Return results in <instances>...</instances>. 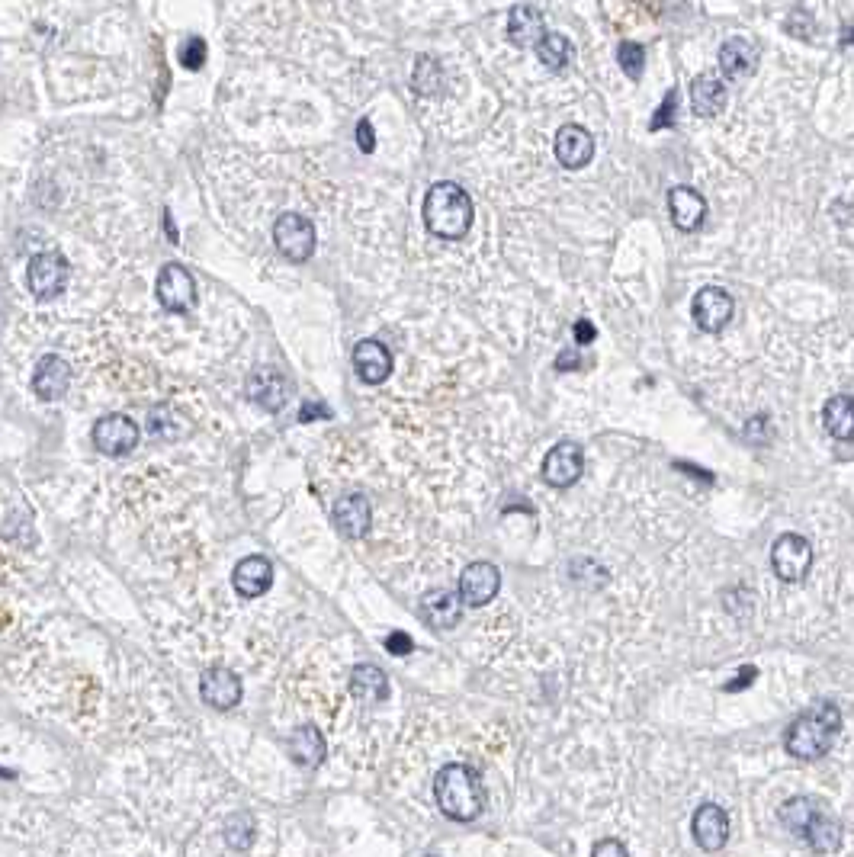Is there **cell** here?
<instances>
[{"mask_svg":"<svg viewBox=\"0 0 854 857\" xmlns=\"http://www.w3.org/2000/svg\"><path fill=\"white\" fill-rule=\"evenodd\" d=\"M370 501L363 495H344L338 504H334V527H338L347 540H360L366 530H370Z\"/></svg>","mask_w":854,"mask_h":857,"instance_id":"22","label":"cell"},{"mask_svg":"<svg viewBox=\"0 0 854 857\" xmlns=\"http://www.w3.org/2000/svg\"><path fill=\"white\" fill-rule=\"evenodd\" d=\"M758 65V52L749 39H726L720 49V68L726 78H745L749 71H755Z\"/></svg>","mask_w":854,"mask_h":857,"instance_id":"27","label":"cell"},{"mask_svg":"<svg viewBox=\"0 0 854 857\" xmlns=\"http://www.w3.org/2000/svg\"><path fill=\"white\" fill-rule=\"evenodd\" d=\"M273 244H277V251L286 260L302 264V260H309L315 251V225L305 216H299V212H283V216L273 222Z\"/></svg>","mask_w":854,"mask_h":857,"instance_id":"5","label":"cell"},{"mask_svg":"<svg viewBox=\"0 0 854 857\" xmlns=\"http://www.w3.org/2000/svg\"><path fill=\"white\" fill-rule=\"evenodd\" d=\"M180 65L183 68H190V71H200L203 65H206V42L203 39H187L183 42V49H180Z\"/></svg>","mask_w":854,"mask_h":857,"instance_id":"33","label":"cell"},{"mask_svg":"<svg viewBox=\"0 0 854 857\" xmlns=\"http://www.w3.org/2000/svg\"><path fill=\"white\" fill-rule=\"evenodd\" d=\"M537 55H540V61H543L546 68L559 71V68H566V65H569V58H572V45H569V39H566V36H559V33H546V39L537 45Z\"/></svg>","mask_w":854,"mask_h":857,"instance_id":"29","label":"cell"},{"mask_svg":"<svg viewBox=\"0 0 854 857\" xmlns=\"http://www.w3.org/2000/svg\"><path fill=\"white\" fill-rule=\"evenodd\" d=\"M617 61H620V68H623V74H627V78L639 81V74H643V65H646V52H643V45H636V42H620Z\"/></svg>","mask_w":854,"mask_h":857,"instance_id":"31","label":"cell"},{"mask_svg":"<svg viewBox=\"0 0 854 857\" xmlns=\"http://www.w3.org/2000/svg\"><path fill=\"white\" fill-rule=\"evenodd\" d=\"M68 283V260L55 251H42L29 260L26 286L36 299H55Z\"/></svg>","mask_w":854,"mask_h":857,"instance_id":"7","label":"cell"},{"mask_svg":"<svg viewBox=\"0 0 854 857\" xmlns=\"http://www.w3.org/2000/svg\"><path fill=\"white\" fill-rule=\"evenodd\" d=\"M675 119H678V90H668L662 106H659V113L652 116V129L659 132V129L675 126Z\"/></svg>","mask_w":854,"mask_h":857,"instance_id":"34","label":"cell"},{"mask_svg":"<svg viewBox=\"0 0 854 857\" xmlns=\"http://www.w3.org/2000/svg\"><path fill=\"white\" fill-rule=\"evenodd\" d=\"M842 45H854V29H845V33H842Z\"/></svg>","mask_w":854,"mask_h":857,"instance_id":"42","label":"cell"},{"mask_svg":"<svg viewBox=\"0 0 854 857\" xmlns=\"http://www.w3.org/2000/svg\"><path fill=\"white\" fill-rule=\"evenodd\" d=\"M248 399L267 411H280L289 402V382L273 366H261L248 376Z\"/></svg>","mask_w":854,"mask_h":857,"instance_id":"13","label":"cell"},{"mask_svg":"<svg viewBox=\"0 0 854 857\" xmlns=\"http://www.w3.org/2000/svg\"><path fill=\"white\" fill-rule=\"evenodd\" d=\"M691 103L697 116H720L726 106V84L716 74H697L691 81Z\"/></svg>","mask_w":854,"mask_h":857,"instance_id":"24","label":"cell"},{"mask_svg":"<svg viewBox=\"0 0 854 857\" xmlns=\"http://www.w3.org/2000/svg\"><path fill=\"white\" fill-rule=\"evenodd\" d=\"M434 797H437L440 813L456 819V822L479 819L482 806H485V793H482L479 777L472 768H466V764H447V768L437 771Z\"/></svg>","mask_w":854,"mask_h":857,"instance_id":"3","label":"cell"},{"mask_svg":"<svg viewBox=\"0 0 854 857\" xmlns=\"http://www.w3.org/2000/svg\"><path fill=\"white\" fill-rule=\"evenodd\" d=\"M781 822L787 829L810 841V848L819 854H832L842 845V825L822 806L816 797H793L781 806Z\"/></svg>","mask_w":854,"mask_h":857,"instance_id":"2","label":"cell"},{"mask_svg":"<svg viewBox=\"0 0 854 857\" xmlns=\"http://www.w3.org/2000/svg\"><path fill=\"white\" fill-rule=\"evenodd\" d=\"M155 296L161 302V309H167V312H174V315L190 312L196 305V283L190 277V270L180 267V264H167L158 273Z\"/></svg>","mask_w":854,"mask_h":857,"instance_id":"8","label":"cell"},{"mask_svg":"<svg viewBox=\"0 0 854 857\" xmlns=\"http://www.w3.org/2000/svg\"><path fill=\"white\" fill-rule=\"evenodd\" d=\"M556 366H559V370H578V366H582V363H578V354H575V350H562L559 360H556Z\"/></svg>","mask_w":854,"mask_h":857,"instance_id":"40","label":"cell"},{"mask_svg":"<svg viewBox=\"0 0 854 857\" xmlns=\"http://www.w3.org/2000/svg\"><path fill=\"white\" fill-rule=\"evenodd\" d=\"M200 694H203V700L209 703V707L232 710V707H238V703H241L244 687H241V678L235 675V671L209 668L203 675V681H200Z\"/></svg>","mask_w":854,"mask_h":857,"instance_id":"15","label":"cell"},{"mask_svg":"<svg viewBox=\"0 0 854 857\" xmlns=\"http://www.w3.org/2000/svg\"><path fill=\"white\" fill-rule=\"evenodd\" d=\"M498 588H501V575L492 562H472L460 575V598L469 607H485L488 601H495Z\"/></svg>","mask_w":854,"mask_h":857,"instance_id":"12","label":"cell"},{"mask_svg":"<svg viewBox=\"0 0 854 857\" xmlns=\"http://www.w3.org/2000/svg\"><path fill=\"white\" fill-rule=\"evenodd\" d=\"M668 212L681 232H697L707 219V200L691 187H675L668 193Z\"/></svg>","mask_w":854,"mask_h":857,"instance_id":"17","label":"cell"},{"mask_svg":"<svg viewBox=\"0 0 854 857\" xmlns=\"http://www.w3.org/2000/svg\"><path fill=\"white\" fill-rule=\"evenodd\" d=\"M463 598H460V591H431V594H424V601H421V614H424V620L431 623V626H440V630H453L456 623H460V617H463Z\"/></svg>","mask_w":854,"mask_h":857,"instance_id":"23","label":"cell"},{"mask_svg":"<svg viewBox=\"0 0 854 857\" xmlns=\"http://www.w3.org/2000/svg\"><path fill=\"white\" fill-rule=\"evenodd\" d=\"M299 418H302V421H312V418H325V408H322V405H305Z\"/></svg>","mask_w":854,"mask_h":857,"instance_id":"41","label":"cell"},{"mask_svg":"<svg viewBox=\"0 0 854 857\" xmlns=\"http://www.w3.org/2000/svg\"><path fill=\"white\" fill-rule=\"evenodd\" d=\"M508 39L517 45V49H537V45L546 39L543 13L530 4H517L508 13Z\"/></svg>","mask_w":854,"mask_h":857,"instance_id":"18","label":"cell"},{"mask_svg":"<svg viewBox=\"0 0 854 857\" xmlns=\"http://www.w3.org/2000/svg\"><path fill=\"white\" fill-rule=\"evenodd\" d=\"M591 857H630V854H627V848H623L617 838H604V841L594 845Z\"/></svg>","mask_w":854,"mask_h":857,"instance_id":"37","label":"cell"},{"mask_svg":"<svg viewBox=\"0 0 854 857\" xmlns=\"http://www.w3.org/2000/svg\"><path fill=\"white\" fill-rule=\"evenodd\" d=\"M254 819L248 813H235L232 819H228L225 825V841L238 851H248L254 845Z\"/></svg>","mask_w":854,"mask_h":857,"instance_id":"30","label":"cell"},{"mask_svg":"<svg viewBox=\"0 0 854 857\" xmlns=\"http://www.w3.org/2000/svg\"><path fill=\"white\" fill-rule=\"evenodd\" d=\"M691 832H694V841L704 851H720L726 845V838H729L726 809L716 806V803H704L694 813V819H691Z\"/></svg>","mask_w":854,"mask_h":857,"instance_id":"14","label":"cell"},{"mask_svg":"<svg viewBox=\"0 0 854 857\" xmlns=\"http://www.w3.org/2000/svg\"><path fill=\"white\" fill-rule=\"evenodd\" d=\"M350 694L363 703H379L389 697V681L376 665H357L350 671Z\"/></svg>","mask_w":854,"mask_h":857,"instance_id":"28","label":"cell"},{"mask_svg":"<svg viewBox=\"0 0 854 857\" xmlns=\"http://www.w3.org/2000/svg\"><path fill=\"white\" fill-rule=\"evenodd\" d=\"M813 565V546L800 533H784L771 546V569L781 581H803Z\"/></svg>","mask_w":854,"mask_h":857,"instance_id":"6","label":"cell"},{"mask_svg":"<svg viewBox=\"0 0 854 857\" xmlns=\"http://www.w3.org/2000/svg\"><path fill=\"white\" fill-rule=\"evenodd\" d=\"M556 158L562 167L578 171L594 158V139L582 126H562L556 135Z\"/></svg>","mask_w":854,"mask_h":857,"instance_id":"21","label":"cell"},{"mask_svg":"<svg viewBox=\"0 0 854 857\" xmlns=\"http://www.w3.org/2000/svg\"><path fill=\"white\" fill-rule=\"evenodd\" d=\"M822 424L835 440H854V399L851 395H832V399L822 405Z\"/></svg>","mask_w":854,"mask_h":857,"instance_id":"26","label":"cell"},{"mask_svg":"<svg viewBox=\"0 0 854 857\" xmlns=\"http://www.w3.org/2000/svg\"><path fill=\"white\" fill-rule=\"evenodd\" d=\"M148 431H151V437L174 440V437L180 434V424H177V418H174V411L167 408V405H161V408L151 411V418H148Z\"/></svg>","mask_w":854,"mask_h":857,"instance_id":"32","label":"cell"},{"mask_svg":"<svg viewBox=\"0 0 854 857\" xmlns=\"http://www.w3.org/2000/svg\"><path fill=\"white\" fill-rule=\"evenodd\" d=\"M838 729H842V710H838L835 703L822 700V703H816V707L806 710L800 719H793L787 736H784V748L793 758L816 761L829 752V745L838 736Z\"/></svg>","mask_w":854,"mask_h":857,"instance_id":"1","label":"cell"},{"mask_svg":"<svg viewBox=\"0 0 854 857\" xmlns=\"http://www.w3.org/2000/svg\"><path fill=\"white\" fill-rule=\"evenodd\" d=\"M71 386V366L68 360H61L58 354H45L36 363V373H33V392L39 395L42 402H55L61 395L68 392Z\"/></svg>","mask_w":854,"mask_h":857,"instance_id":"16","label":"cell"},{"mask_svg":"<svg viewBox=\"0 0 854 857\" xmlns=\"http://www.w3.org/2000/svg\"><path fill=\"white\" fill-rule=\"evenodd\" d=\"M755 678H758V671H755V668H742L739 675H736V681H729V684H726V691H729V694H736V691H742V687H749Z\"/></svg>","mask_w":854,"mask_h":857,"instance_id":"38","label":"cell"},{"mask_svg":"<svg viewBox=\"0 0 854 857\" xmlns=\"http://www.w3.org/2000/svg\"><path fill=\"white\" fill-rule=\"evenodd\" d=\"M235 591L241 598H261V594L273 585V565L264 556H248L235 565L232 572Z\"/></svg>","mask_w":854,"mask_h":857,"instance_id":"20","label":"cell"},{"mask_svg":"<svg viewBox=\"0 0 854 857\" xmlns=\"http://www.w3.org/2000/svg\"><path fill=\"white\" fill-rule=\"evenodd\" d=\"M325 752H328L325 736L315 726L293 729V736H289V755H293L296 764H302V768H318V764L325 761Z\"/></svg>","mask_w":854,"mask_h":857,"instance_id":"25","label":"cell"},{"mask_svg":"<svg viewBox=\"0 0 854 857\" xmlns=\"http://www.w3.org/2000/svg\"><path fill=\"white\" fill-rule=\"evenodd\" d=\"M357 145H360L363 155H373V151H376V135H373V122L370 119L357 122Z\"/></svg>","mask_w":854,"mask_h":857,"instance_id":"36","label":"cell"},{"mask_svg":"<svg viewBox=\"0 0 854 857\" xmlns=\"http://www.w3.org/2000/svg\"><path fill=\"white\" fill-rule=\"evenodd\" d=\"M694 325L700 331L707 334H720L729 321H732V312H736V302H732V296L726 293V289L720 286H704L700 293L694 296Z\"/></svg>","mask_w":854,"mask_h":857,"instance_id":"9","label":"cell"},{"mask_svg":"<svg viewBox=\"0 0 854 857\" xmlns=\"http://www.w3.org/2000/svg\"><path fill=\"white\" fill-rule=\"evenodd\" d=\"M594 338H598V331H594L591 321H585V318L575 321V341H578V344H591Z\"/></svg>","mask_w":854,"mask_h":857,"instance_id":"39","label":"cell"},{"mask_svg":"<svg viewBox=\"0 0 854 857\" xmlns=\"http://www.w3.org/2000/svg\"><path fill=\"white\" fill-rule=\"evenodd\" d=\"M94 447L106 456H126L139 447V424L129 415H106L94 424Z\"/></svg>","mask_w":854,"mask_h":857,"instance_id":"10","label":"cell"},{"mask_svg":"<svg viewBox=\"0 0 854 857\" xmlns=\"http://www.w3.org/2000/svg\"><path fill=\"white\" fill-rule=\"evenodd\" d=\"M354 370L366 386H379L392 373V354L379 341H360L354 347Z\"/></svg>","mask_w":854,"mask_h":857,"instance_id":"19","label":"cell"},{"mask_svg":"<svg viewBox=\"0 0 854 857\" xmlns=\"http://www.w3.org/2000/svg\"><path fill=\"white\" fill-rule=\"evenodd\" d=\"M424 225L437 238L456 241L472 225V200L460 183H434L424 196Z\"/></svg>","mask_w":854,"mask_h":857,"instance_id":"4","label":"cell"},{"mask_svg":"<svg viewBox=\"0 0 854 857\" xmlns=\"http://www.w3.org/2000/svg\"><path fill=\"white\" fill-rule=\"evenodd\" d=\"M383 646H386V652H392V655H408L411 649H415V642H411L408 633L395 630V633H389V636L383 639Z\"/></svg>","mask_w":854,"mask_h":857,"instance_id":"35","label":"cell"},{"mask_svg":"<svg viewBox=\"0 0 854 857\" xmlns=\"http://www.w3.org/2000/svg\"><path fill=\"white\" fill-rule=\"evenodd\" d=\"M582 472H585V453L572 440L556 443V447L549 450L546 459H543V479L553 488L575 485L578 479H582Z\"/></svg>","mask_w":854,"mask_h":857,"instance_id":"11","label":"cell"}]
</instances>
